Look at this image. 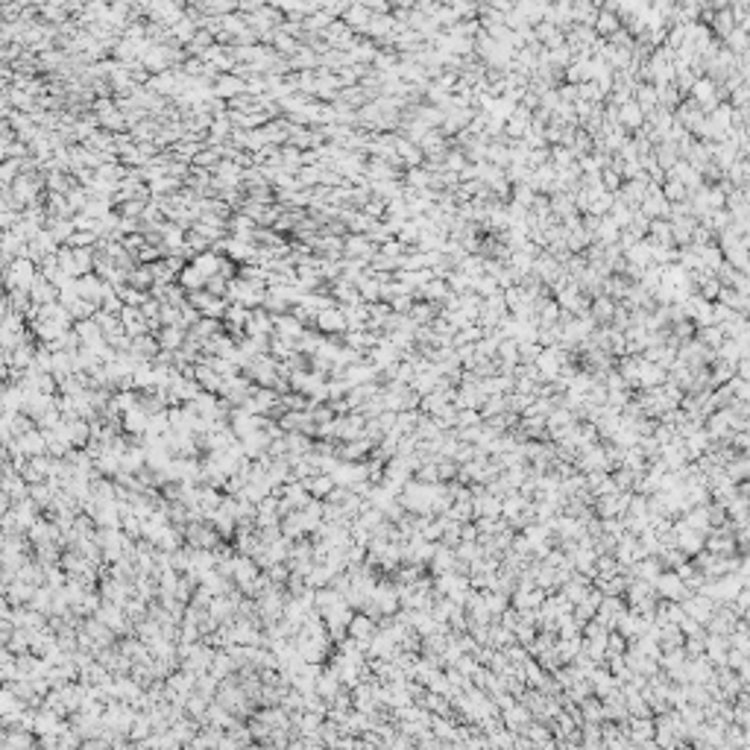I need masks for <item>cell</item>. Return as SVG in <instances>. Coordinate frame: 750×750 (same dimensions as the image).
<instances>
[{
  "label": "cell",
  "instance_id": "3",
  "mask_svg": "<svg viewBox=\"0 0 750 750\" xmlns=\"http://www.w3.org/2000/svg\"><path fill=\"white\" fill-rule=\"evenodd\" d=\"M196 381H200V387L208 390V393H223V375L214 370L212 364L196 366Z\"/></svg>",
  "mask_w": 750,
  "mask_h": 750
},
{
  "label": "cell",
  "instance_id": "5",
  "mask_svg": "<svg viewBox=\"0 0 750 750\" xmlns=\"http://www.w3.org/2000/svg\"><path fill=\"white\" fill-rule=\"evenodd\" d=\"M182 343V334H179V328H167V332L162 334V346L164 349H176Z\"/></svg>",
  "mask_w": 750,
  "mask_h": 750
},
{
  "label": "cell",
  "instance_id": "2",
  "mask_svg": "<svg viewBox=\"0 0 750 750\" xmlns=\"http://www.w3.org/2000/svg\"><path fill=\"white\" fill-rule=\"evenodd\" d=\"M0 747L3 750H33V747H38V739H33L30 730H6L3 739H0Z\"/></svg>",
  "mask_w": 750,
  "mask_h": 750
},
{
  "label": "cell",
  "instance_id": "6",
  "mask_svg": "<svg viewBox=\"0 0 750 750\" xmlns=\"http://www.w3.org/2000/svg\"><path fill=\"white\" fill-rule=\"evenodd\" d=\"M320 325L325 328V332H337V328H343V320H340L337 314H323V317H320Z\"/></svg>",
  "mask_w": 750,
  "mask_h": 750
},
{
  "label": "cell",
  "instance_id": "1",
  "mask_svg": "<svg viewBox=\"0 0 750 750\" xmlns=\"http://www.w3.org/2000/svg\"><path fill=\"white\" fill-rule=\"evenodd\" d=\"M150 428V414L144 411V407H133V411H126L123 414V431L129 434V437H144Z\"/></svg>",
  "mask_w": 750,
  "mask_h": 750
},
{
  "label": "cell",
  "instance_id": "4",
  "mask_svg": "<svg viewBox=\"0 0 750 750\" xmlns=\"http://www.w3.org/2000/svg\"><path fill=\"white\" fill-rule=\"evenodd\" d=\"M302 484L308 486V493H311L314 498H328V493H332L334 486H337V481L328 475V472H320V475H314V478H305Z\"/></svg>",
  "mask_w": 750,
  "mask_h": 750
}]
</instances>
